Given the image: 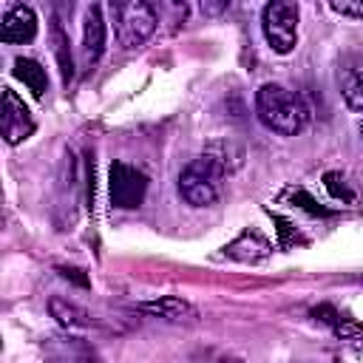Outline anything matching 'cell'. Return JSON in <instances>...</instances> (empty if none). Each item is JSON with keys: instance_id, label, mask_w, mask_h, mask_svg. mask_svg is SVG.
<instances>
[{"instance_id": "5b68a950", "label": "cell", "mask_w": 363, "mask_h": 363, "mask_svg": "<svg viewBox=\"0 0 363 363\" xmlns=\"http://www.w3.org/2000/svg\"><path fill=\"white\" fill-rule=\"evenodd\" d=\"M108 190H111V204L122 207V210H133L145 201V190H147V179L142 170L125 164V162H113L111 164V176H108Z\"/></svg>"}, {"instance_id": "6da1fadb", "label": "cell", "mask_w": 363, "mask_h": 363, "mask_svg": "<svg viewBox=\"0 0 363 363\" xmlns=\"http://www.w3.org/2000/svg\"><path fill=\"white\" fill-rule=\"evenodd\" d=\"M255 116L267 130L281 133V136H295L306 128L309 108L301 99V94L278 82H264L255 91Z\"/></svg>"}, {"instance_id": "4fadbf2b", "label": "cell", "mask_w": 363, "mask_h": 363, "mask_svg": "<svg viewBox=\"0 0 363 363\" xmlns=\"http://www.w3.org/2000/svg\"><path fill=\"white\" fill-rule=\"evenodd\" d=\"M51 43H54V57L60 62V74H62V82H68L74 77V60H71V43H68V34L65 28L60 26V20L54 17L51 20Z\"/></svg>"}, {"instance_id": "30bf717a", "label": "cell", "mask_w": 363, "mask_h": 363, "mask_svg": "<svg viewBox=\"0 0 363 363\" xmlns=\"http://www.w3.org/2000/svg\"><path fill=\"white\" fill-rule=\"evenodd\" d=\"M139 309L142 312H150L156 318L173 320V323H190V320L199 318V309L190 301L179 298V295H162L156 301H145V303H139Z\"/></svg>"}, {"instance_id": "7c38bea8", "label": "cell", "mask_w": 363, "mask_h": 363, "mask_svg": "<svg viewBox=\"0 0 363 363\" xmlns=\"http://www.w3.org/2000/svg\"><path fill=\"white\" fill-rule=\"evenodd\" d=\"M14 77H17L37 99L48 91V74H45V68H43L37 60H31V57H17V60H14Z\"/></svg>"}, {"instance_id": "7a4b0ae2", "label": "cell", "mask_w": 363, "mask_h": 363, "mask_svg": "<svg viewBox=\"0 0 363 363\" xmlns=\"http://www.w3.org/2000/svg\"><path fill=\"white\" fill-rule=\"evenodd\" d=\"M230 176V170L213 156L201 153L179 173V196L190 207H213L221 199V182Z\"/></svg>"}, {"instance_id": "5bb4252c", "label": "cell", "mask_w": 363, "mask_h": 363, "mask_svg": "<svg viewBox=\"0 0 363 363\" xmlns=\"http://www.w3.org/2000/svg\"><path fill=\"white\" fill-rule=\"evenodd\" d=\"M343 99L352 111L363 113V65L352 68L349 77L343 79Z\"/></svg>"}, {"instance_id": "ac0fdd59", "label": "cell", "mask_w": 363, "mask_h": 363, "mask_svg": "<svg viewBox=\"0 0 363 363\" xmlns=\"http://www.w3.org/2000/svg\"><path fill=\"white\" fill-rule=\"evenodd\" d=\"M335 332H337L340 337H354V335L360 332V323H354V320H340V323L335 326Z\"/></svg>"}, {"instance_id": "52a82bcc", "label": "cell", "mask_w": 363, "mask_h": 363, "mask_svg": "<svg viewBox=\"0 0 363 363\" xmlns=\"http://www.w3.org/2000/svg\"><path fill=\"white\" fill-rule=\"evenodd\" d=\"M34 37H37V14H34V9L23 6V3H14L6 11L3 23H0V40L23 45V43H31Z\"/></svg>"}, {"instance_id": "d6986e66", "label": "cell", "mask_w": 363, "mask_h": 363, "mask_svg": "<svg viewBox=\"0 0 363 363\" xmlns=\"http://www.w3.org/2000/svg\"><path fill=\"white\" fill-rule=\"evenodd\" d=\"M210 363H247V360H241V357H233V354H216Z\"/></svg>"}, {"instance_id": "e0dca14e", "label": "cell", "mask_w": 363, "mask_h": 363, "mask_svg": "<svg viewBox=\"0 0 363 363\" xmlns=\"http://www.w3.org/2000/svg\"><path fill=\"white\" fill-rule=\"evenodd\" d=\"M312 315H315V318H320L323 323H332V326H337V323H340V318H337V312H335L332 306H315V309H312Z\"/></svg>"}, {"instance_id": "ffe728a7", "label": "cell", "mask_w": 363, "mask_h": 363, "mask_svg": "<svg viewBox=\"0 0 363 363\" xmlns=\"http://www.w3.org/2000/svg\"><path fill=\"white\" fill-rule=\"evenodd\" d=\"M360 136H363V122H360Z\"/></svg>"}, {"instance_id": "9a60e30c", "label": "cell", "mask_w": 363, "mask_h": 363, "mask_svg": "<svg viewBox=\"0 0 363 363\" xmlns=\"http://www.w3.org/2000/svg\"><path fill=\"white\" fill-rule=\"evenodd\" d=\"M329 9L340 17H352V20H363V0H332Z\"/></svg>"}, {"instance_id": "277c9868", "label": "cell", "mask_w": 363, "mask_h": 363, "mask_svg": "<svg viewBox=\"0 0 363 363\" xmlns=\"http://www.w3.org/2000/svg\"><path fill=\"white\" fill-rule=\"evenodd\" d=\"M159 26V11L147 0H128L116 6V40L122 48L145 45Z\"/></svg>"}, {"instance_id": "ba28073f", "label": "cell", "mask_w": 363, "mask_h": 363, "mask_svg": "<svg viewBox=\"0 0 363 363\" xmlns=\"http://www.w3.org/2000/svg\"><path fill=\"white\" fill-rule=\"evenodd\" d=\"M105 43H108V23L102 17V6L94 3L85 9V20H82V57L88 65H94L105 54Z\"/></svg>"}, {"instance_id": "8992f818", "label": "cell", "mask_w": 363, "mask_h": 363, "mask_svg": "<svg viewBox=\"0 0 363 363\" xmlns=\"http://www.w3.org/2000/svg\"><path fill=\"white\" fill-rule=\"evenodd\" d=\"M0 128H3V139H6L9 145H20L23 139H28V136L34 133L31 111L26 108V102H23L11 88H3Z\"/></svg>"}, {"instance_id": "9c48e42d", "label": "cell", "mask_w": 363, "mask_h": 363, "mask_svg": "<svg viewBox=\"0 0 363 363\" xmlns=\"http://www.w3.org/2000/svg\"><path fill=\"white\" fill-rule=\"evenodd\" d=\"M45 354L54 360V363H99V354L96 349L82 340V337H48L45 340Z\"/></svg>"}, {"instance_id": "3957f363", "label": "cell", "mask_w": 363, "mask_h": 363, "mask_svg": "<svg viewBox=\"0 0 363 363\" xmlns=\"http://www.w3.org/2000/svg\"><path fill=\"white\" fill-rule=\"evenodd\" d=\"M298 20L301 9L292 0H272L261 9V31L267 45L275 54H289L298 45Z\"/></svg>"}, {"instance_id": "8fae6325", "label": "cell", "mask_w": 363, "mask_h": 363, "mask_svg": "<svg viewBox=\"0 0 363 363\" xmlns=\"http://www.w3.org/2000/svg\"><path fill=\"white\" fill-rule=\"evenodd\" d=\"M48 315H51L62 329H85V326L94 323L91 315H88L79 303H74V301H68V298H60V295L48 298Z\"/></svg>"}, {"instance_id": "2e32d148", "label": "cell", "mask_w": 363, "mask_h": 363, "mask_svg": "<svg viewBox=\"0 0 363 363\" xmlns=\"http://www.w3.org/2000/svg\"><path fill=\"white\" fill-rule=\"evenodd\" d=\"M57 272H60L62 278H68V281H74L77 286H91V281H88V275H85L82 269H77V267H57Z\"/></svg>"}]
</instances>
